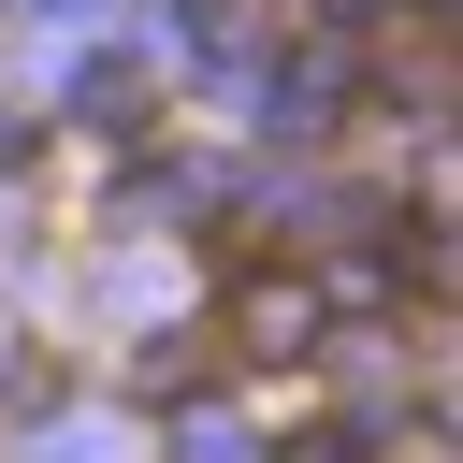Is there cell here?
<instances>
[{"instance_id": "1", "label": "cell", "mask_w": 463, "mask_h": 463, "mask_svg": "<svg viewBox=\"0 0 463 463\" xmlns=\"http://www.w3.org/2000/svg\"><path fill=\"white\" fill-rule=\"evenodd\" d=\"M275 463H376V434H362V420H304Z\"/></svg>"}]
</instances>
